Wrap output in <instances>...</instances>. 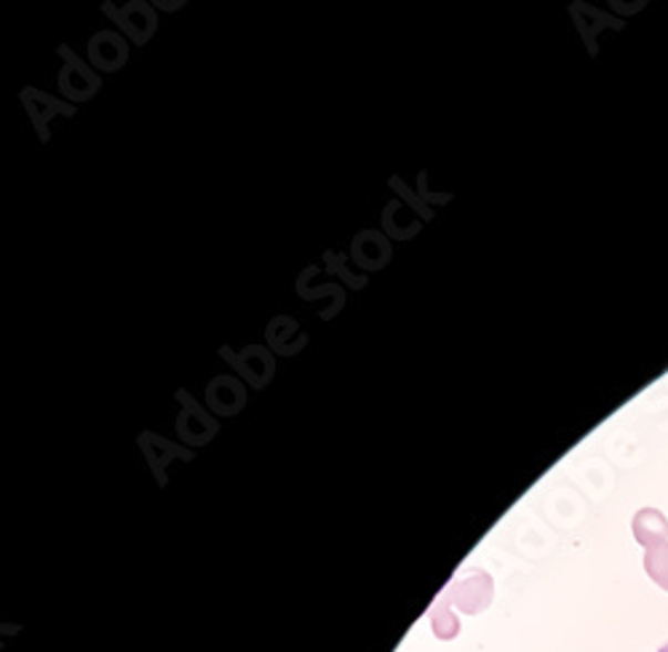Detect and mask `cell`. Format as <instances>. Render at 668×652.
Masks as SVG:
<instances>
[{
	"mask_svg": "<svg viewBox=\"0 0 668 652\" xmlns=\"http://www.w3.org/2000/svg\"><path fill=\"white\" fill-rule=\"evenodd\" d=\"M446 599H450L460 612L476 615V612L486 610V604L492 602V578L486 572H469L463 580H458V583L446 591Z\"/></svg>",
	"mask_w": 668,
	"mask_h": 652,
	"instance_id": "6da1fadb",
	"label": "cell"
},
{
	"mask_svg": "<svg viewBox=\"0 0 668 652\" xmlns=\"http://www.w3.org/2000/svg\"><path fill=\"white\" fill-rule=\"evenodd\" d=\"M634 538L645 548H655L668 544V519L658 508H641L631 521Z\"/></svg>",
	"mask_w": 668,
	"mask_h": 652,
	"instance_id": "7a4b0ae2",
	"label": "cell"
},
{
	"mask_svg": "<svg viewBox=\"0 0 668 652\" xmlns=\"http://www.w3.org/2000/svg\"><path fill=\"white\" fill-rule=\"evenodd\" d=\"M645 572L650 575L652 583L668 591V544L647 548L645 551Z\"/></svg>",
	"mask_w": 668,
	"mask_h": 652,
	"instance_id": "3957f363",
	"label": "cell"
},
{
	"mask_svg": "<svg viewBox=\"0 0 668 652\" xmlns=\"http://www.w3.org/2000/svg\"><path fill=\"white\" fill-rule=\"evenodd\" d=\"M431 623H433V634H436L439 639H455L460 634V621L455 618V612H450V599H441V602L433 607V615H431Z\"/></svg>",
	"mask_w": 668,
	"mask_h": 652,
	"instance_id": "277c9868",
	"label": "cell"
},
{
	"mask_svg": "<svg viewBox=\"0 0 668 652\" xmlns=\"http://www.w3.org/2000/svg\"><path fill=\"white\" fill-rule=\"evenodd\" d=\"M658 652H668V642H666V644H664V648H660Z\"/></svg>",
	"mask_w": 668,
	"mask_h": 652,
	"instance_id": "5b68a950",
	"label": "cell"
}]
</instances>
